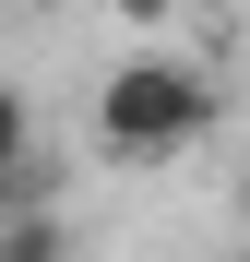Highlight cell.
<instances>
[{
  "label": "cell",
  "instance_id": "5b68a950",
  "mask_svg": "<svg viewBox=\"0 0 250 262\" xmlns=\"http://www.w3.org/2000/svg\"><path fill=\"white\" fill-rule=\"evenodd\" d=\"M238 214H250V179H238Z\"/></svg>",
  "mask_w": 250,
  "mask_h": 262
},
{
  "label": "cell",
  "instance_id": "3957f363",
  "mask_svg": "<svg viewBox=\"0 0 250 262\" xmlns=\"http://www.w3.org/2000/svg\"><path fill=\"white\" fill-rule=\"evenodd\" d=\"M0 262H72V227L60 214H0Z\"/></svg>",
  "mask_w": 250,
  "mask_h": 262
},
{
  "label": "cell",
  "instance_id": "7a4b0ae2",
  "mask_svg": "<svg viewBox=\"0 0 250 262\" xmlns=\"http://www.w3.org/2000/svg\"><path fill=\"white\" fill-rule=\"evenodd\" d=\"M48 155V131H36V96L24 83H0V179H12V167H36Z\"/></svg>",
  "mask_w": 250,
  "mask_h": 262
},
{
  "label": "cell",
  "instance_id": "277c9868",
  "mask_svg": "<svg viewBox=\"0 0 250 262\" xmlns=\"http://www.w3.org/2000/svg\"><path fill=\"white\" fill-rule=\"evenodd\" d=\"M119 12H131V24H167V0H119Z\"/></svg>",
  "mask_w": 250,
  "mask_h": 262
},
{
  "label": "cell",
  "instance_id": "6da1fadb",
  "mask_svg": "<svg viewBox=\"0 0 250 262\" xmlns=\"http://www.w3.org/2000/svg\"><path fill=\"white\" fill-rule=\"evenodd\" d=\"M215 119H226V83L202 60H179V48H131L96 83V155L107 167H179Z\"/></svg>",
  "mask_w": 250,
  "mask_h": 262
}]
</instances>
